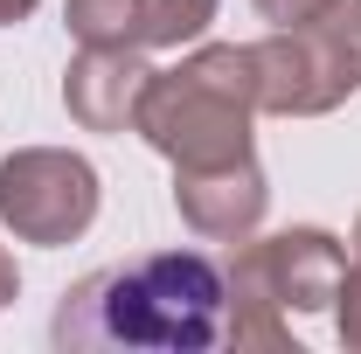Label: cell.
Returning <instances> with one entry per match:
<instances>
[{
    "instance_id": "obj_7",
    "label": "cell",
    "mask_w": 361,
    "mask_h": 354,
    "mask_svg": "<svg viewBox=\"0 0 361 354\" xmlns=\"http://www.w3.org/2000/svg\"><path fill=\"white\" fill-rule=\"evenodd\" d=\"M146 84H153V63H146L139 42L77 49L70 70H63V111H70L84 133H133Z\"/></svg>"
},
{
    "instance_id": "obj_14",
    "label": "cell",
    "mask_w": 361,
    "mask_h": 354,
    "mask_svg": "<svg viewBox=\"0 0 361 354\" xmlns=\"http://www.w3.org/2000/svg\"><path fill=\"white\" fill-rule=\"evenodd\" d=\"M348 243H355V264H361V216H355V236H348Z\"/></svg>"
},
{
    "instance_id": "obj_11",
    "label": "cell",
    "mask_w": 361,
    "mask_h": 354,
    "mask_svg": "<svg viewBox=\"0 0 361 354\" xmlns=\"http://www.w3.org/2000/svg\"><path fill=\"white\" fill-rule=\"evenodd\" d=\"M250 7H257V21H271V28H292V21L319 14L326 0H250Z\"/></svg>"
},
{
    "instance_id": "obj_8",
    "label": "cell",
    "mask_w": 361,
    "mask_h": 354,
    "mask_svg": "<svg viewBox=\"0 0 361 354\" xmlns=\"http://www.w3.org/2000/svg\"><path fill=\"white\" fill-rule=\"evenodd\" d=\"M146 0H63V28L77 35V49H118L139 42Z\"/></svg>"
},
{
    "instance_id": "obj_10",
    "label": "cell",
    "mask_w": 361,
    "mask_h": 354,
    "mask_svg": "<svg viewBox=\"0 0 361 354\" xmlns=\"http://www.w3.org/2000/svg\"><path fill=\"white\" fill-rule=\"evenodd\" d=\"M334 334H341V348L361 354V264L341 271V292H334Z\"/></svg>"
},
{
    "instance_id": "obj_3",
    "label": "cell",
    "mask_w": 361,
    "mask_h": 354,
    "mask_svg": "<svg viewBox=\"0 0 361 354\" xmlns=\"http://www.w3.org/2000/svg\"><path fill=\"white\" fill-rule=\"evenodd\" d=\"M257 111L271 118H326L361 90V0H326L319 14L271 28L250 42Z\"/></svg>"
},
{
    "instance_id": "obj_5",
    "label": "cell",
    "mask_w": 361,
    "mask_h": 354,
    "mask_svg": "<svg viewBox=\"0 0 361 354\" xmlns=\"http://www.w3.org/2000/svg\"><path fill=\"white\" fill-rule=\"evenodd\" d=\"M223 271L257 285L285 312H334L341 271H348V243L334 229H319V222H299V229H278V236H243Z\"/></svg>"
},
{
    "instance_id": "obj_9",
    "label": "cell",
    "mask_w": 361,
    "mask_h": 354,
    "mask_svg": "<svg viewBox=\"0 0 361 354\" xmlns=\"http://www.w3.org/2000/svg\"><path fill=\"white\" fill-rule=\"evenodd\" d=\"M216 21V0H146L139 49H195Z\"/></svg>"
},
{
    "instance_id": "obj_4",
    "label": "cell",
    "mask_w": 361,
    "mask_h": 354,
    "mask_svg": "<svg viewBox=\"0 0 361 354\" xmlns=\"http://www.w3.org/2000/svg\"><path fill=\"white\" fill-rule=\"evenodd\" d=\"M97 167L70 146H14L0 160V222L14 229V243L63 250L97 222Z\"/></svg>"
},
{
    "instance_id": "obj_1",
    "label": "cell",
    "mask_w": 361,
    "mask_h": 354,
    "mask_svg": "<svg viewBox=\"0 0 361 354\" xmlns=\"http://www.w3.org/2000/svg\"><path fill=\"white\" fill-rule=\"evenodd\" d=\"M223 299L229 285L209 250H146L77 278L49 319V341L63 354H209L223 348Z\"/></svg>"
},
{
    "instance_id": "obj_12",
    "label": "cell",
    "mask_w": 361,
    "mask_h": 354,
    "mask_svg": "<svg viewBox=\"0 0 361 354\" xmlns=\"http://www.w3.org/2000/svg\"><path fill=\"white\" fill-rule=\"evenodd\" d=\"M14 299H21V264H14V250L0 243V312L14 306Z\"/></svg>"
},
{
    "instance_id": "obj_2",
    "label": "cell",
    "mask_w": 361,
    "mask_h": 354,
    "mask_svg": "<svg viewBox=\"0 0 361 354\" xmlns=\"http://www.w3.org/2000/svg\"><path fill=\"white\" fill-rule=\"evenodd\" d=\"M257 70L250 42H195L174 70H153L133 133L174 167H223L250 153Z\"/></svg>"
},
{
    "instance_id": "obj_13",
    "label": "cell",
    "mask_w": 361,
    "mask_h": 354,
    "mask_svg": "<svg viewBox=\"0 0 361 354\" xmlns=\"http://www.w3.org/2000/svg\"><path fill=\"white\" fill-rule=\"evenodd\" d=\"M42 0H0V28H14V21H28Z\"/></svg>"
},
{
    "instance_id": "obj_6",
    "label": "cell",
    "mask_w": 361,
    "mask_h": 354,
    "mask_svg": "<svg viewBox=\"0 0 361 354\" xmlns=\"http://www.w3.org/2000/svg\"><path fill=\"white\" fill-rule=\"evenodd\" d=\"M174 209L188 236L243 243V236H257V222L271 209V181L257 167V153L223 160V167H174Z\"/></svg>"
}]
</instances>
